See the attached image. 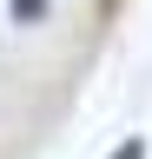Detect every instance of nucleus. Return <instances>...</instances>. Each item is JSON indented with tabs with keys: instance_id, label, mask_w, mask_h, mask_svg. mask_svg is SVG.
<instances>
[{
	"instance_id": "nucleus-2",
	"label": "nucleus",
	"mask_w": 152,
	"mask_h": 159,
	"mask_svg": "<svg viewBox=\"0 0 152 159\" xmlns=\"http://www.w3.org/2000/svg\"><path fill=\"white\" fill-rule=\"evenodd\" d=\"M112 159H145V139H126V146L112 152Z\"/></svg>"
},
{
	"instance_id": "nucleus-1",
	"label": "nucleus",
	"mask_w": 152,
	"mask_h": 159,
	"mask_svg": "<svg viewBox=\"0 0 152 159\" xmlns=\"http://www.w3.org/2000/svg\"><path fill=\"white\" fill-rule=\"evenodd\" d=\"M46 7H53V0H7V13L20 20V27H40V20H46Z\"/></svg>"
}]
</instances>
